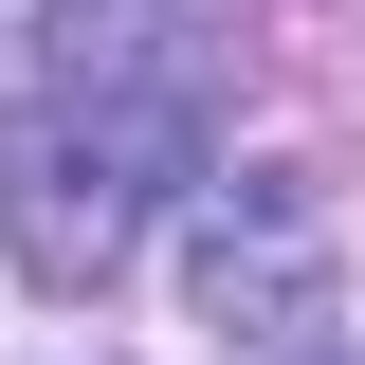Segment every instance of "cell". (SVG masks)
<instances>
[{
	"label": "cell",
	"instance_id": "cell-1",
	"mask_svg": "<svg viewBox=\"0 0 365 365\" xmlns=\"http://www.w3.org/2000/svg\"><path fill=\"white\" fill-rule=\"evenodd\" d=\"M201 146V37H182V0H55V55L37 91L0 110V182H19V256L55 292L146 237V201L182 182Z\"/></svg>",
	"mask_w": 365,
	"mask_h": 365
}]
</instances>
